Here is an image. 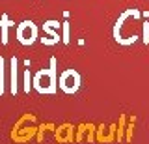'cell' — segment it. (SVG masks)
I'll list each match as a JSON object with an SVG mask.
<instances>
[{
  "mask_svg": "<svg viewBox=\"0 0 149 144\" xmlns=\"http://www.w3.org/2000/svg\"><path fill=\"white\" fill-rule=\"evenodd\" d=\"M32 86L37 94L41 96H52L58 90V77H56V58L52 56L49 62V67H43L39 71H36Z\"/></svg>",
  "mask_w": 149,
  "mask_h": 144,
  "instance_id": "1",
  "label": "cell"
},
{
  "mask_svg": "<svg viewBox=\"0 0 149 144\" xmlns=\"http://www.w3.org/2000/svg\"><path fill=\"white\" fill-rule=\"evenodd\" d=\"M58 86L63 94H77L82 86V77L77 69L73 67H67L60 73V79H58Z\"/></svg>",
  "mask_w": 149,
  "mask_h": 144,
  "instance_id": "2",
  "label": "cell"
},
{
  "mask_svg": "<svg viewBox=\"0 0 149 144\" xmlns=\"http://www.w3.org/2000/svg\"><path fill=\"white\" fill-rule=\"evenodd\" d=\"M15 34H17L19 43L28 47V45H34L37 41V26H36V22H32V21H22V22L17 25Z\"/></svg>",
  "mask_w": 149,
  "mask_h": 144,
  "instance_id": "3",
  "label": "cell"
},
{
  "mask_svg": "<svg viewBox=\"0 0 149 144\" xmlns=\"http://www.w3.org/2000/svg\"><path fill=\"white\" fill-rule=\"evenodd\" d=\"M60 21H54V19H50V21H47L45 25H43V32H45V36L47 38H39L41 39V43L43 45H56V43H60Z\"/></svg>",
  "mask_w": 149,
  "mask_h": 144,
  "instance_id": "4",
  "label": "cell"
},
{
  "mask_svg": "<svg viewBox=\"0 0 149 144\" xmlns=\"http://www.w3.org/2000/svg\"><path fill=\"white\" fill-rule=\"evenodd\" d=\"M9 92L13 96H17L19 92V60L13 56L9 60Z\"/></svg>",
  "mask_w": 149,
  "mask_h": 144,
  "instance_id": "5",
  "label": "cell"
},
{
  "mask_svg": "<svg viewBox=\"0 0 149 144\" xmlns=\"http://www.w3.org/2000/svg\"><path fill=\"white\" fill-rule=\"evenodd\" d=\"M11 26H15V22H13L11 19H9L8 13H2L0 15V34H2V45H8V32Z\"/></svg>",
  "mask_w": 149,
  "mask_h": 144,
  "instance_id": "6",
  "label": "cell"
},
{
  "mask_svg": "<svg viewBox=\"0 0 149 144\" xmlns=\"http://www.w3.org/2000/svg\"><path fill=\"white\" fill-rule=\"evenodd\" d=\"M6 60L0 56V96L6 92Z\"/></svg>",
  "mask_w": 149,
  "mask_h": 144,
  "instance_id": "7",
  "label": "cell"
},
{
  "mask_svg": "<svg viewBox=\"0 0 149 144\" xmlns=\"http://www.w3.org/2000/svg\"><path fill=\"white\" fill-rule=\"evenodd\" d=\"M62 41L65 45L71 41V25H69V21H63L62 22Z\"/></svg>",
  "mask_w": 149,
  "mask_h": 144,
  "instance_id": "8",
  "label": "cell"
},
{
  "mask_svg": "<svg viewBox=\"0 0 149 144\" xmlns=\"http://www.w3.org/2000/svg\"><path fill=\"white\" fill-rule=\"evenodd\" d=\"M32 81H34V77L30 75V69H26V71H24V92H26V94L30 92V88H34V86H32Z\"/></svg>",
  "mask_w": 149,
  "mask_h": 144,
  "instance_id": "9",
  "label": "cell"
},
{
  "mask_svg": "<svg viewBox=\"0 0 149 144\" xmlns=\"http://www.w3.org/2000/svg\"><path fill=\"white\" fill-rule=\"evenodd\" d=\"M143 43L149 45V21H143Z\"/></svg>",
  "mask_w": 149,
  "mask_h": 144,
  "instance_id": "10",
  "label": "cell"
}]
</instances>
